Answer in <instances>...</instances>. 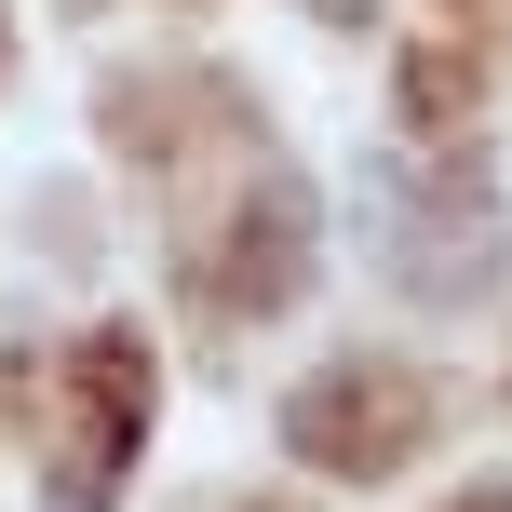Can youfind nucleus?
I'll return each instance as SVG.
<instances>
[{
    "mask_svg": "<svg viewBox=\"0 0 512 512\" xmlns=\"http://www.w3.org/2000/svg\"><path fill=\"white\" fill-rule=\"evenodd\" d=\"M391 418H405V391H378V378H351V391H337V405H297V432H324L337 445V459H378V445H391Z\"/></svg>",
    "mask_w": 512,
    "mask_h": 512,
    "instance_id": "nucleus-1",
    "label": "nucleus"
}]
</instances>
